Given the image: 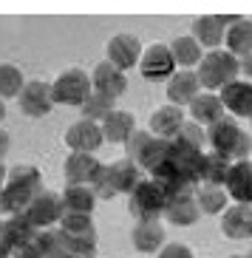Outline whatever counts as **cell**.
<instances>
[{
    "label": "cell",
    "mask_w": 252,
    "mask_h": 258,
    "mask_svg": "<svg viewBox=\"0 0 252 258\" xmlns=\"http://www.w3.org/2000/svg\"><path fill=\"white\" fill-rule=\"evenodd\" d=\"M94 227V216L91 213H71V210H62L60 216V230L65 233H82V230Z\"/></svg>",
    "instance_id": "36"
},
{
    "label": "cell",
    "mask_w": 252,
    "mask_h": 258,
    "mask_svg": "<svg viewBox=\"0 0 252 258\" xmlns=\"http://www.w3.org/2000/svg\"><path fill=\"white\" fill-rule=\"evenodd\" d=\"M108 176H111V184H114L116 196H119V193H128L130 196V190L145 179V176H142V167L133 159H128V156H119V159L108 162Z\"/></svg>",
    "instance_id": "22"
},
{
    "label": "cell",
    "mask_w": 252,
    "mask_h": 258,
    "mask_svg": "<svg viewBox=\"0 0 252 258\" xmlns=\"http://www.w3.org/2000/svg\"><path fill=\"white\" fill-rule=\"evenodd\" d=\"M235 17L229 15H201L193 20V37L199 40V46L213 51V48H224V37H227V26Z\"/></svg>",
    "instance_id": "11"
},
{
    "label": "cell",
    "mask_w": 252,
    "mask_h": 258,
    "mask_svg": "<svg viewBox=\"0 0 252 258\" xmlns=\"http://www.w3.org/2000/svg\"><path fill=\"white\" fill-rule=\"evenodd\" d=\"M224 102V111L235 119H252V83L249 80H232L218 91Z\"/></svg>",
    "instance_id": "12"
},
{
    "label": "cell",
    "mask_w": 252,
    "mask_h": 258,
    "mask_svg": "<svg viewBox=\"0 0 252 258\" xmlns=\"http://www.w3.org/2000/svg\"><path fill=\"white\" fill-rule=\"evenodd\" d=\"M224 190L229 193L232 202L252 205V162L249 159H241V162H232V165H229Z\"/></svg>",
    "instance_id": "19"
},
{
    "label": "cell",
    "mask_w": 252,
    "mask_h": 258,
    "mask_svg": "<svg viewBox=\"0 0 252 258\" xmlns=\"http://www.w3.org/2000/svg\"><path fill=\"white\" fill-rule=\"evenodd\" d=\"M94 258H97V255H94Z\"/></svg>",
    "instance_id": "48"
},
{
    "label": "cell",
    "mask_w": 252,
    "mask_h": 258,
    "mask_svg": "<svg viewBox=\"0 0 252 258\" xmlns=\"http://www.w3.org/2000/svg\"><path fill=\"white\" fill-rule=\"evenodd\" d=\"M102 162L94 153H82V151H71L65 159V182L68 184H91L94 173Z\"/></svg>",
    "instance_id": "26"
},
{
    "label": "cell",
    "mask_w": 252,
    "mask_h": 258,
    "mask_svg": "<svg viewBox=\"0 0 252 258\" xmlns=\"http://www.w3.org/2000/svg\"><path fill=\"white\" fill-rule=\"evenodd\" d=\"M156 258H196L187 244H164Z\"/></svg>",
    "instance_id": "39"
},
{
    "label": "cell",
    "mask_w": 252,
    "mask_h": 258,
    "mask_svg": "<svg viewBox=\"0 0 252 258\" xmlns=\"http://www.w3.org/2000/svg\"><path fill=\"white\" fill-rule=\"evenodd\" d=\"M51 94H54V105H74L82 108V102L94 94L91 85V71L79 69V66H68L51 80Z\"/></svg>",
    "instance_id": "5"
},
{
    "label": "cell",
    "mask_w": 252,
    "mask_h": 258,
    "mask_svg": "<svg viewBox=\"0 0 252 258\" xmlns=\"http://www.w3.org/2000/svg\"><path fill=\"white\" fill-rule=\"evenodd\" d=\"M207 145L210 151L224 156L229 162H241V159H249L252 153V137L249 131L241 128V122L235 116L224 114L218 122L207 125Z\"/></svg>",
    "instance_id": "2"
},
{
    "label": "cell",
    "mask_w": 252,
    "mask_h": 258,
    "mask_svg": "<svg viewBox=\"0 0 252 258\" xmlns=\"http://www.w3.org/2000/svg\"><path fill=\"white\" fill-rule=\"evenodd\" d=\"M91 190L97 193V199H105V202L116 196L114 184H111V176H108V162H102V165L97 167V173H94V179H91Z\"/></svg>",
    "instance_id": "38"
},
{
    "label": "cell",
    "mask_w": 252,
    "mask_h": 258,
    "mask_svg": "<svg viewBox=\"0 0 252 258\" xmlns=\"http://www.w3.org/2000/svg\"><path fill=\"white\" fill-rule=\"evenodd\" d=\"M62 210L71 213H94L97 205V193L91 190V184H65L60 193Z\"/></svg>",
    "instance_id": "28"
},
{
    "label": "cell",
    "mask_w": 252,
    "mask_h": 258,
    "mask_svg": "<svg viewBox=\"0 0 252 258\" xmlns=\"http://www.w3.org/2000/svg\"><path fill=\"white\" fill-rule=\"evenodd\" d=\"M227 258H244V255H227Z\"/></svg>",
    "instance_id": "46"
},
{
    "label": "cell",
    "mask_w": 252,
    "mask_h": 258,
    "mask_svg": "<svg viewBox=\"0 0 252 258\" xmlns=\"http://www.w3.org/2000/svg\"><path fill=\"white\" fill-rule=\"evenodd\" d=\"M199 91H201V83H199V77H196V71H190V69L176 71V74L164 83V94H167L170 105H179V108L190 105Z\"/></svg>",
    "instance_id": "18"
},
{
    "label": "cell",
    "mask_w": 252,
    "mask_h": 258,
    "mask_svg": "<svg viewBox=\"0 0 252 258\" xmlns=\"http://www.w3.org/2000/svg\"><path fill=\"white\" fill-rule=\"evenodd\" d=\"M201 162H204V151L173 137L167 142L164 159L150 170V179L159 182L167 193L196 190L201 184Z\"/></svg>",
    "instance_id": "1"
},
{
    "label": "cell",
    "mask_w": 252,
    "mask_h": 258,
    "mask_svg": "<svg viewBox=\"0 0 252 258\" xmlns=\"http://www.w3.org/2000/svg\"><path fill=\"white\" fill-rule=\"evenodd\" d=\"M26 216H29V221L37 230L60 224V216H62L60 193H57V190H48V187H40L37 193H34V199L29 202V207H26Z\"/></svg>",
    "instance_id": "9"
},
{
    "label": "cell",
    "mask_w": 252,
    "mask_h": 258,
    "mask_svg": "<svg viewBox=\"0 0 252 258\" xmlns=\"http://www.w3.org/2000/svg\"><path fill=\"white\" fill-rule=\"evenodd\" d=\"M184 122H187V116H184L182 108L167 102V105L156 108L150 114V134L153 137H161V139H173Z\"/></svg>",
    "instance_id": "24"
},
{
    "label": "cell",
    "mask_w": 252,
    "mask_h": 258,
    "mask_svg": "<svg viewBox=\"0 0 252 258\" xmlns=\"http://www.w3.org/2000/svg\"><path fill=\"white\" fill-rule=\"evenodd\" d=\"M34 235H37V227L29 221L26 213H15V216H6V219H3V227H0V244H3L9 252L23 250L26 244L34 241Z\"/></svg>",
    "instance_id": "14"
},
{
    "label": "cell",
    "mask_w": 252,
    "mask_h": 258,
    "mask_svg": "<svg viewBox=\"0 0 252 258\" xmlns=\"http://www.w3.org/2000/svg\"><path fill=\"white\" fill-rule=\"evenodd\" d=\"M170 51H173L176 66L190 69V71H193V66H199L201 57H204V48L199 46V40L193 37V34H182V37H176L173 43H170Z\"/></svg>",
    "instance_id": "31"
},
{
    "label": "cell",
    "mask_w": 252,
    "mask_h": 258,
    "mask_svg": "<svg viewBox=\"0 0 252 258\" xmlns=\"http://www.w3.org/2000/svg\"><path fill=\"white\" fill-rule=\"evenodd\" d=\"M193 193H196L201 216H218V213H224L229 205V193L224 187H218V184H199Z\"/></svg>",
    "instance_id": "29"
},
{
    "label": "cell",
    "mask_w": 252,
    "mask_h": 258,
    "mask_svg": "<svg viewBox=\"0 0 252 258\" xmlns=\"http://www.w3.org/2000/svg\"><path fill=\"white\" fill-rule=\"evenodd\" d=\"M3 116H6V102L0 99V122H3Z\"/></svg>",
    "instance_id": "44"
},
{
    "label": "cell",
    "mask_w": 252,
    "mask_h": 258,
    "mask_svg": "<svg viewBox=\"0 0 252 258\" xmlns=\"http://www.w3.org/2000/svg\"><path fill=\"white\" fill-rule=\"evenodd\" d=\"M221 233L232 241L252 238V205H244V202L227 205V210L221 213Z\"/></svg>",
    "instance_id": "16"
},
{
    "label": "cell",
    "mask_w": 252,
    "mask_h": 258,
    "mask_svg": "<svg viewBox=\"0 0 252 258\" xmlns=\"http://www.w3.org/2000/svg\"><path fill=\"white\" fill-rule=\"evenodd\" d=\"M17 105L26 116L31 119H43V116L51 114L54 108V94H51V83L46 80H29L23 85V91L17 97Z\"/></svg>",
    "instance_id": "10"
},
{
    "label": "cell",
    "mask_w": 252,
    "mask_h": 258,
    "mask_svg": "<svg viewBox=\"0 0 252 258\" xmlns=\"http://www.w3.org/2000/svg\"><path fill=\"white\" fill-rule=\"evenodd\" d=\"M190 116L196 125H201V128H207V125H213V122H218L227 111H224V102L218 94L213 91H199L196 94V99H193L190 105Z\"/></svg>",
    "instance_id": "23"
},
{
    "label": "cell",
    "mask_w": 252,
    "mask_h": 258,
    "mask_svg": "<svg viewBox=\"0 0 252 258\" xmlns=\"http://www.w3.org/2000/svg\"><path fill=\"white\" fill-rule=\"evenodd\" d=\"M105 137H102V125L100 122H88V119H76L68 131H65V145L71 151H82V153H97V148H102Z\"/></svg>",
    "instance_id": "17"
},
{
    "label": "cell",
    "mask_w": 252,
    "mask_h": 258,
    "mask_svg": "<svg viewBox=\"0 0 252 258\" xmlns=\"http://www.w3.org/2000/svg\"><path fill=\"white\" fill-rule=\"evenodd\" d=\"M111 111H116V99H108L102 94H91L82 102V119L88 122H102Z\"/></svg>",
    "instance_id": "35"
},
{
    "label": "cell",
    "mask_w": 252,
    "mask_h": 258,
    "mask_svg": "<svg viewBox=\"0 0 252 258\" xmlns=\"http://www.w3.org/2000/svg\"><path fill=\"white\" fill-rule=\"evenodd\" d=\"M91 85H94V94H102L108 99H119L128 88V74L119 71L116 66H111L108 60H100L91 71Z\"/></svg>",
    "instance_id": "13"
},
{
    "label": "cell",
    "mask_w": 252,
    "mask_h": 258,
    "mask_svg": "<svg viewBox=\"0 0 252 258\" xmlns=\"http://www.w3.org/2000/svg\"><path fill=\"white\" fill-rule=\"evenodd\" d=\"M224 48L235 57L252 54V20L249 17H235L227 26V37H224Z\"/></svg>",
    "instance_id": "27"
},
{
    "label": "cell",
    "mask_w": 252,
    "mask_h": 258,
    "mask_svg": "<svg viewBox=\"0 0 252 258\" xmlns=\"http://www.w3.org/2000/svg\"><path fill=\"white\" fill-rule=\"evenodd\" d=\"M196 77L204 91L218 94L227 83L238 80V57L229 54L227 48H213V51H204L201 62L196 66Z\"/></svg>",
    "instance_id": "3"
},
{
    "label": "cell",
    "mask_w": 252,
    "mask_h": 258,
    "mask_svg": "<svg viewBox=\"0 0 252 258\" xmlns=\"http://www.w3.org/2000/svg\"><path fill=\"white\" fill-rule=\"evenodd\" d=\"M164 219L170 224H179V227H190L201 219L199 202H196V193L193 190H182V193H170L167 207H164Z\"/></svg>",
    "instance_id": "15"
},
{
    "label": "cell",
    "mask_w": 252,
    "mask_h": 258,
    "mask_svg": "<svg viewBox=\"0 0 252 258\" xmlns=\"http://www.w3.org/2000/svg\"><path fill=\"white\" fill-rule=\"evenodd\" d=\"M145 46H142V40L136 34H130V31H119L114 37L105 43V60L111 66H116L119 71L128 74L133 66H139V57H142Z\"/></svg>",
    "instance_id": "8"
},
{
    "label": "cell",
    "mask_w": 252,
    "mask_h": 258,
    "mask_svg": "<svg viewBox=\"0 0 252 258\" xmlns=\"http://www.w3.org/2000/svg\"><path fill=\"white\" fill-rule=\"evenodd\" d=\"M9 145H12V137H9V131H3V128H0V162L6 159Z\"/></svg>",
    "instance_id": "41"
},
{
    "label": "cell",
    "mask_w": 252,
    "mask_h": 258,
    "mask_svg": "<svg viewBox=\"0 0 252 258\" xmlns=\"http://www.w3.org/2000/svg\"><path fill=\"white\" fill-rule=\"evenodd\" d=\"M0 258H12V252H9L6 247H3V244H0Z\"/></svg>",
    "instance_id": "43"
},
{
    "label": "cell",
    "mask_w": 252,
    "mask_h": 258,
    "mask_svg": "<svg viewBox=\"0 0 252 258\" xmlns=\"http://www.w3.org/2000/svg\"><path fill=\"white\" fill-rule=\"evenodd\" d=\"M170 193L153 179H142L128 196V210L136 221H159L164 216Z\"/></svg>",
    "instance_id": "4"
},
{
    "label": "cell",
    "mask_w": 252,
    "mask_h": 258,
    "mask_svg": "<svg viewBox=\"0 0 252 258\" xmlns=\"http://www.w3.org/2000/svg\"><path fill=\"white\" fill-rule=\"evenodd\" d=\"M238 74H241V77H252V54L238 57Z\"/></svg>",
    "instance_id": "40"
},
{
    "label": "cell",
    "mask_w": 252,
    "mask_h": 258,
    "mask_svg": "<svg viewBox=\"0 0 252 258\" xmlns=\"http://www.w3.org/2000/svg\"><path fill=\"white\" fill-rule=\"evenodd\" d=\"M60 244H62V258H94L97 255V227H88L82 233H65L60 230Z\"/></svg>",
    "instance_id": "21"
},
{
    "label": "cell",
    "mask_w": 252,
    "mask_h": 258,
    "mask_svg": "<svg viewBox=\"0 0 252 258\" xmlns=\"http://www.w3.org/2000/svg\"><path fill=\"white\" fill-rule=\"evenodd\" d=\"M139 71L147 83H167L176 74V60L167 43H150L139 57Z\"/></svg>",
    "instance_id": "7"
},
{
    "label": "cell",
    "mask_w": 252,
    "mask_h": 258,
    "mask_svg": "<svg viewBox=\"0 0 252 258\" xmlns=\"http://www.w3.org/2000/svg\"><path fill=\"white\" fill-rule=\"evenodd\" d=\"M100 125H102L105 142H114V145H125L133 134H136V116L130 114V111H122V108L111 111Z\"/></svg>",
    "instance_id": "20"
},
{
    "label": "cell",
    "mask_w": 252,
    "mask_h": 258,
    "mask_svg": "<svg viewBox=\"0 0 252 258\" xmlns=\"http://www.w3.org/2000/svg\"><path fill=\"white\" fill-rule=\"evenodd\" d=\"M34 193H37V190L6 182V184H3V190H0V213H6V216L26 213V207H29V202L34 199Z\"/></svg>",
    "instance_id": "30"
},
{
    "label": "cell",
    "mask_w": 252,
    "mask_h": 258,
    "mask_svg": "<svg viewBox=\"0 0 252 258\" xmlns=\"http://www.w3.org/2000/svg\"><path fill=\"white\" fill-rule=\"evenodd\" d=\"M6 176H9V165L0 162V190H3V184H6Z\"/></svg>",
    "instance_id": "42"
},
{
    "label": "cell",
    "mask_w": 252,
    "mask_h": 258,
    "mask_svg": "<svg viewBox=\"0 0 252 258\" xmlns=\"http://www.w3.org/2000/svg\"><path fill=\"white\" fill-rule=\"evenodd\" d=\"M244 258H252V250H249V252H246V255H244Z\"/></svg>",
    "instance_id": "45"
},
{
    "label": "cell",
    "mask_w": 252,
    "mask_h": 258,
    "mask_svg": "<svg viewBox=\"0 0 252 258\" xmlns=\"http://www.w3.org/2000/svg\"><path fill=\"white\" fill-rule=\"evenodd\" d=\"M0 227H3V219H0Z\"/></svg>",
    "instance_id": "47"
},
{
    "label": "cell",
    "mask_w": 252,
    "mask_h": 258,
    "mask_svg": "<svg viewBox=\"0 0 252 258\" xmlns=\"http://www.w3.org/2000/svg\"><path fill=\"white\" fill-rule=\"evenodd\" d=\"M26 83H29V80H26L20 66H15V62H0V99L20 97Z\"/></svg>",
    "instance_id": "33"
},
{
    "label": "cell",
    "mask_w": 252,
    "mask_h": 258,
    "mask_svg": "<svg viewBox=\"0 0 252 258\" xmlns=\"http://www.w3.org/2000/svg\"><path fill=\"white\" fill-rule=\"evenodd\" d=\"M130 241L142 255H150V252H159L164 247V227L159 221H136L133 230H130Z\"/></svg>",
    "instance_id": "25"
},
{
    "label": "cell",
    "mask_w": 252,
    "mask_h": 258,
    "mask_svg": "<svg viewBox=\"0 0 252 258\" xmlns=\"http://www.w3.org/2000/svg\"><path fill=\"white\" fill-rule=\"evenodd\" d=\"M176 139H182V142H187V145H193V148L204 151L207 148V128H201V125H196L193 119H187L182 128H179Z\"/></svg>",
    "instance_id": "37"
},
{
    "label": "cell",
    "mask_w": 252,
    "mask_h": 258,
    "mask_svg": "<svg viewBox=\"0 0 252 258\" xmlns=\"http://www.w3.org/2000/svg\"><path fill=\"white\" fill-rule=\"evenodd\" d=\"M249 122H252V119H249Z\"/></svg>",
    "instance_id": "49"
},
{
    "label": "cell",
    "mask_w": 252,
    "mask_h": 258,
    "mask_svg": "<svg viewBox=\"0 0 252 258\" xmlns=\"http://www.w3.org/2000/svg\"><path fill=\"white\" fill-rule=\"evenodd\" d=\"M167 142H170V139L153 137L150 131H136V134L125 142V156L133 159L142 170H153V167L164 159V153H167Z\"/></svg>",
    "instance_id": "6"
},
{
    "label": "cell",
    "mask_w": 252,
    "mask_h": 258,
    "mask_svg": "<svg viewBox=\"0 0 252 258\" xmlns=\"http://www.w3.org/2000/svg\"><path fill=\"white\" fill-rule=\"evenodd\" d=\"M229 165L232 162L218 156L213 151H204V162H201V184H218L224 187L227 182V173H229Z\"/></svg>",
    "instance_id": "32"
},
{
    "label": "cell",
    "mask_w": 252,
    "mask_h": 258,
    "mask_svg": "<svg viewBox=\"0 0 252 258\" xmlns=\"http://www.w3.org/2000/svg\"><path fill=\"white\" fill-rule=\"evenodd\" d=\"M6 182L23 184V187H31V190H40V187H43V173H40V167H37V165L20 162V165H12V167H9Z\"/></svg>",
    "instance_id": "34"
}]
</instances>
